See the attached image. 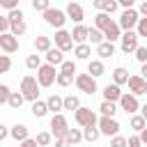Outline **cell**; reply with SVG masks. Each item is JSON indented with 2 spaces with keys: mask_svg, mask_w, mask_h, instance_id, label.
<instances>
[{
  "mask_svg": "<svg viewBox=\"0 0 147 147\" xmlns=\"http://www.w3.org/2000/svg\"><path fill=\"white\" fill-rule=\"evenodd\" d=\"M21 94L25 96V101H30V103H34V101H39V80H37V76H23L21 78Z\"/></svg>",
  "mask_w": 147,
  "mask_h": 147,
  "instance_id": "obj_1",
  "label": "cell"
},
{
  "mask_svg": "<svg viewBox=\"0 0 147 147\" xmlns=\"http://www.w3.org/2000/svg\"><path fill=\"white\" fill-rule=\"evenodd\" d=\"M74 119H76V124L83 126V129H87V126H96V124H99L96 113H94L92 108H87V106H80V108L74 113Z\"/></svg>",
  "mask_w": 147,
  "mask_h": 147,
  "instance_id": "obj_2",
  "label": "cell"
},
{
  "mask_svg": "<svg viewBox=\"0 0 147 147\" xmlns=\"http://www.w3.org/2000/svg\"><path fill=\"white\" fill-rule=\"evenodd\" d=\"M44 16V21L51 25V28H55V30H64V23H67V11L64 9H57V7H51L46 14H41Z\"/></svg>",
  "mask_w": 147,
  "mask_h": 147,
  "instance_id": "obj_3",
  "label": "cell"
},
{
  "mask_svg": "<svg viewBox=\"0 0 147 147\" xmlns=\"http://www.w3.org/2000/svg\"><path fill=\"white\" fill-rule=\"evenodd\" d=\"M119 28H122V32H131V30H136L138 28V23H140V14H138V9L133 7V9H124L122 14H119Z\"/></svg>",
  "mask_w": 147,
  "mask_h": 147,
  "instance_id": "obj_4",
  "label": "cell"
},
{
  "mask_svg": "<svg viewBox=\"0 0 147 147\" xmlns=\"http://www.w3.org/2000/svg\"><path fill=\"white\" fill-rule=\"evenodd\" d=\"M51 133H53V138H55V140L67 138V133H69V122H67V117H64L62 113L51 117Z\"/></svg>",
  "mask_w": 147,
  "mask_h": 147,
  "instance_id": "obj_5",
  "label": "cell"
},
{
  "mask_svg": "<svg viewBox=\"0 0 147 147\" xmlns=\"http://www.w3.org/2000/svg\"><path fill=\"white\" fill-rule=\"evenodd\" d=\"M57 74H60V71H55V67H51V64H41V69L37 71L39 87H51L53 83H57Z\"/></svg>",
  "mask_w": 147,
  "mask_h": 147,
  "instance_id": "obj_6",
  "label": "cell"
},
{
  "mask_svg": "<svg viewBox=\"0 0 147 147\" xmlns=\"http://www.w3.org/2000/svg\"><path fill=\"white\" fill-rule=\"evenodd\" d=\"M76 87L83 92V94H96L99 85H96V78H92L90 74H76Z\"/></svg>",
  "mask_w": 147,
  "mask_h": 147,
  "instance_id": "obj_7",
  "label": "cell"
},
{
  "mask_svg": "<svg viewBox=\"0 0 147 147\" xmlns=\"http://www.w3.org/2000/svg\"><path fill=\"white\" fill-rule=\"evenodd\" d=\"M138 32L136 30H131V32H124L122 34V39H119V48H122V53H126V55H131V53H136L138 48H140V44H138Z\"/></svg>",
  "mask_w": 147,
  "mask_h": 147,
  "instance_id": "obj_8",
  "label": "cell"
},
{
  "mask_svg": "<svg viewBox=\"0 0 147 147\" xmlns=\"http://www.w3.org/2000/svg\"><path fill=\"white\" fill-rule=\"evenodd\" d=\"M117 106H119V110H124V113H129V115H138V110H140L138 96H136V94H131V92H124Z\"/></svg>",
  "mask_w": 147,
  "mask_h": 147,
  "instance_id": "obj_9",
  "label": "cell"
},
{
  "mask_svg": "<svg viewBox=\"0 0 147 147\" xmlns=\"http://www.w3.org/2000/svg\"><path fill=\"white\" fill-rule=\"evenodd\" d=\"M99 131H101V136L115 138V136H119V122L115 117H99Z\"/></svg>",
  "mask_w": 147,
  "mask_h": 147,
  "instance_id": "obj_10",
  "label": "cell"
},
{
  "mask_svg": "<svg viewBox=\"0 0 147 147\" xmlns=\"http://www.w3.org/2000/svg\"><path fill=\"white\" fill-rule=\"evenodd\" d=\"M55 48H60L62 53H69L71 48H76L74 46V37H71V32H67V30H55Z\"/></svg>",
  "mask_w": 147,
  "mask_h": 147,
  "instance_id": "obj_11",
  "label": "cell"
},
{
  "mask_svg": "<svg viewBox=\"0 0 147 147\" xmlns=\"http://www.w3.org/2000/svg\"><path fill=\"white\" fill-rule=\"evenodd\" d=\"M129 92H131V94H136V96L147 94V80H145L140 74H133V76L129 78Z\"/></svg>",
  "mask_w": 147,
  "mask_h": 147,
  "instance_id": "obj_12",
  "label": "cell"
},
{
  "mask_svg": "<svg viewBox=\"0 0 147 147\" xmlns=\"http://www.w3.org/2000/svg\"><path fill=\"white\" fill-rule=\"evenodd\" d=\"M64 11H67V16H69V18H71V21H74L76 25H83L85 11H83V5H80V2H69Z\"/></svg>",
  "mask_w": 147,
  "mask_h": 147,
  "instance_id": "obj_13",
  "label": "cell"
},
{
  "mask_svg": "<svg viewBox=\"0 0 147 147\" xmlns=\"http://www.w3.org/2000/svg\"><path fill=\"white\" fill-rule=\"evenodd\" d=\"M0 48H2L5 55H11V53L18 51V39H16L11 32H9V34H0Z\"/></svg>",
  "mask_w": 147,
  "mask_h": 147,
  "instance_id": "obj_14",
  "label": "cell"
},
{
  "mask_svg": "<svg viewBox=\"0 0 147 147\" xmlns=\"http://www.w3.org/2000/svg\"><path fill=\"white\" fill-rule=\"evenodd\" d=\"M122 28H119V23H115V21H110L108 23V28L103 30V37H106V41H110V44H115V41H119L122 39Z\"/></svg>",
  "mask_w": 147,
  "mask_h": 147,
  "instance_id": "obj_15",
  "label": "cell"
},
{
  "mask_svg": "<svg viewBox=\"0 0 147 147\" xmlns=\"http://www.w3.org/2000/svg\"><path fill=\"white\" fill-rule=\"evenodd\" d=\"M122 94H124V92H122V90H119V85H115V83H113V85L108 83V85L103 87V101H110V103H119Z\"/></svg>",
  "mask_w": 147,
  "mask_h": 147,
  "instance_id": "obj_16",
  "label": "cell"
},
{
  "mask_svg": "<svg viewBox=\"0 0 147 147\" xmlns=\"http://www.w3.org/2000/svg\"><path fill=\"white\" fill-rule=\"evenodd\" d=\"M94 7H96L99 11H103V14H108V16H113V14L117 11V7H119V2H117V0H94Z\"/></svg>",
  "mask_w": 147,
  "mask_h": 147,
  "instance_id": "obj_17",
  "label": "cell"
},
{
  "mask_svg": "<svg viewBox=\"0 0 147 147\" xmlns=\"http://www.w3.org/2000/svg\"><path fill=\"white\" fill-rule=\"evenodd\" d=\"M71 37H74V44H76V46H78V44H87V39H90V28H85V25H74Z\"/></svg>",
  "mask_w": 147,
  "mask_h": 147,
  "instance_id": "obj_18",
  "label": "cell"
},
{
  "mask_svg": "<svg viewBox=\"0 0 147 147\" xmlns=\"http://www.w3.org/2000/svg\"><path fill=\"white\" fill-rule=\"evenodd\" d=\"M44 57H46V64H51V67H62L64 64V53L60 48H51Z\"/></svg>",
  "mask_w": 147,
  "mask_h": 147,
  "instance_id": "obj_19",
  "label": "cell"
},
{
  "mask_svg": "<svg viewBox=\"0 0 147 147\" xmlns=\"http://www.w3.org/2000/svg\"><path fill=\"white\" fill-rule=\"evenodd\" d=\"M34 48H37V53H48L51 48H53V39L51 37H46V34H37L34 37Z\"/></svg>",
  "mask_w": 147,
  "mask_h": 147,
  "instance_id": "obj_20",
  "label": "cell"
},
{
  "mask_svg": "<svg viewBox=\"0 0 147 147\" xmlns=\"http://www.w3.org/2000/svg\"><path fill=\"white\" fill-rule=\"evenodd\" d=\"M46 103H48V110L53 115H60V110H64V96H60V94H51L46 99Z\"/></svg>",
  "mask_w": 147,
  "mask_h": 147,
  "instance_id": "obj_21",
  "label": "cell"
},
{
  "mask_svg": "<svg viewBox=\"0 0 147 147\" xmlns=\"http://www.w3.org/2000/svg\"><path fill=\"white\" fill-rule=\"evenodd\" d=\"M30 113H32V117H34V119H41V117H46L51 110H48V103L39 99V101H34V103L30 106Z\"/></svg>",
  "mask_w": 147,
  "mask_h": 147,
  "instance_id": "obj_22",
  "label": "cell"
},
{
  "mask_svg": "<svg viewBox=\"0 0 147 147\" xmlns=\"http://www.w3.org/2000/svg\"><path fill=\"white\" fill-rule=\"evenodd\" d=\"M87 74H90L92 78H99V76H103V74H106L103 60H90V62H87Z\"/></svg>",
  "mask_w": 147,
  "mask_h": 147,
  "instance_id": "obj_23",
  "label": "cell"
},
{
  "mask_svg": "<svg viewBox=\"0 0 147 147\" xmlns=\"http://www.w3.org/2000/svg\"><path fill=\"white\" fill-rule=\"evenodd\" d=\"M129 78H131V76H129V71H126L124 67H117V69L113 71V83L119 85V87H122V85H129Z\"/></svg>",
  "mask_w": 147,
  "mask_h": 147,
  "instance_id": "obj_24",
  "label": "cell"
},
{
  "mask_svg": "<svg viewBox=\"0 0 147 147\" xmlns=\"http://www.w3.org/2000/svg\"><path fill=\"white\" fill-rule=\"evenodd\" d=\"M11 138H14L18 145H21L23 140H28V138H30V136H28V126H25V124H14V126H11Z\"/></svg>",
  "mask_w": 147,
  "mask_h": 147,
  "instance_id": "obj_25",
  "label": "cell"
},
{
  "mask_svg": "<svg viewBox=\"0 0 147 147\" xmlns=\"http://www.w3.org/2000/svg\"><path fill=\"white\" fill-rule=\"evenodd\" d=\"M113 53H115V44H110V41H103V44L96 46V55H99V60L113 57Z\"/></svg>",
  "mask_w": 147,
  "mask_h": 147,
  "instance_id": "obj_26",
  "label": "cell"
},
{
  "mask_svg": "<svg viewBox=\"0 0 147 147\" xmlns=\"http://www.w3.org/2000/svg\"><path fill=\"white\" fill-rule=\"evenodd\" d=\"M129 124H131V129L136 131V133H142L145 129H147V119L138 113V115H131V119H129Z\"/></svg>",
  "mask_w": 147,
  "mask_h": 147,
  "instance_id": "obj_27",
  "label": "cell"
},
{
  "mask_svg": "<svg viewBox=\"0 0 147 147\" xmlns=\"http://www.w3.org/2000/svg\"><path fill=\"white\" fill-rule=\"evenodd\" d=\"M110 21H113V18H110L108 14H103V11H96V14H94V28H96V30H101V32L108 28V23H110Z\"/></svg>",
  "mask_w": 147,
  "mask_h": 147,
  "instance_id": "obj_28",
  "label": "cell"
},
{
  "mask_svg": "<svg viewBox=\"0 0 147 147\" xmlns=\"http://www.w3.org/2000/svg\"><path fill=\"white\" fill-rule=\"evenodd\" d=\"M74 55H76V60H90V55H92L90 44H78V46L74 48Z\"/></svg>",
  "mask_w": 147,
  "mask_h": 147,
  "instance_id": "obj_29",
  "label": "cell"
},
{
  "mask_svg": "<svg viewBox=\"0 0 147 147\" xmlns=\"http://www.w3.org/2000/svg\"><path fill=\"white\" fill-rule=\"evenodd\" d=\"M99 113H101V117H115V113H117V103L101 101V106H99Z\"/></svg>",
  "mask_w": 147,
  "mask_h": 147,
  "instance_id": "obj_30",
  "label": "cell"
},
{
  "mask_svg": "<svg viewBox=\"0 0 147 147\" xmlns=\"http://www.w3.org/2000/svg\"><path fill=\"white\" fill-rule=\"evenodd\" d=\"M99 136H101L99 124H96V126H87V129H83V138H85V142H96Z\"/></svg>",
  "mask_w": 147,
  "mask_h": 147,
  "instance_id": "obj_31",
  "label": "cell"
},
{
  "mask_svg": "<svg viewBox=\"0 0 147 147\" xmlns=\"http://www.w3.org/2000/svg\"><path fill=\"white\" fill-rule=\"evenodd\" d=\"M80 108V99L76 96V94H69V96H64V110H71V113H76Z\"/></svg>",
  "mask_w": 147,
  "mask_h": 147,
  "instance_id": "obj_32",
  "label": "cell"
},
{
  "mask_svg": "<svg viewBox=\"0 0 147 147\" xmlns=\"http://www.w3.org/2000/svg\"><path fill=\"white\" fill-rule=\"evenodd\" d=\"M25 67L30 71H39L41 69V55H28L25 57Z\"/></svg>",
  "mask_w": 147,
  "mask_h": 147,
  "instance_id": "obj_33",
  "label": "cell"
},
{
  "mask_svg": "<svg viewBox=\"0 0 147 147\" xmlns=\"http://www.w3.org/2000/svg\"><path fill=\"white\" fill-rule=\"evenodd\" d=\"M23 103H25V96H23L21 92H11V96H9V103H7V106H9V108H14V110H18Z\"/></svg>",
  "mask_w": 147,
  "mask_h": 147,
  "instance_id": "obj_34",
  "label": "cell"
},
{
  "mask_svg": "<svg viewBox=\"0 0 147 147\" xmlns=\"http://www.w3.org/2000/svg\"><path fill=\"white\" fill-rule=\"evenodd\" d=\"M67 140L71 142V145H78V142H83L85 138H83V129H69V133H67Z\"/></svg>",
  "mask_w": 147,
  "mask_h": 147,
  "instance_id": "obj_35",
  "label": "cell"
},
{
  "mask_svg": "<svg viewBox=\"0 0 147 147\" xmlns=\"http://www.w3.org/2000/svg\"><path fill=\"white\" fill-rule=\"evenodd\" d=\"M87 41H92L94 46H99V44H103V41H106V37H103V32H101V30L90 28V39H87Z\"/></svg>",
  "mask_w": 147,
  "mask_h": 147,
  "instance_id": "obj_36",
  "label": "cell"
},
{
  "mask_svg": "<svg viewBox=\"0 0 147 147\" xmlns=\"http://www.w3.org/2000/svg\"><path fill=\"white\" fill-rule=\"evenodd\" d=\"M53 142V133L51 131H41V133H37V145L39 147H48Z\"/></svg>",
  "mask_w": 147,
  "mask_h": 147,
  "instance_id": "obj_37",
  "label": "cell"
},
{
  "mask_svg": "<svg viewBox=\"0 0 147 147\" xmlns=\"http://www.w3.org/2000/svg\"><path fill=\"white\" fill-rule=\"evenodd\" d=\"M25 30H28V25H25V21H16V23H11V34L18 39V37H23L25 34Z\"/></svg>",
  "mask_w": 147,
  "mask_h": 147,
  "instance_id": "obj_38",
  "label": "cell"
},
{
  "mask_svg": "<svg viewBox=\"0 0 147 147\" xmlns=\"http://www.w3.org/2000/svg\"><path fill=\"white\" fill-rule=\"evenodd\" d=\"M71 83H76V76H69V74H57V85H60V87H69Z\"/></svg>",
  "mask_w": 147,
  "mask_h": 147,
  "instance_id": "obj_39",
  "label": "cell"
},
{
  "mask_svg": "<svg viewBox=\"0 0 147 147\" xmlns=\"http://www.w3.org/2000/svg\"><path fill=\"white\" fill-rule=\"evenodd\" d=\"M32 9H34V11L46 14V11L51 9V2H48V0H34V2H32Z\"/></svg>",
  "mask_w": 147,
  "mask_h": 147,
  "instance_id": "obj_40",
  "label": "cell"
},
{
  "mask_svg": "<svg viewBox=\"0 0 147 147\" xmlns=\"http://www.w3.org/2000/svg\"><path fill=\"white\" fill-rule=\"evenodd\" d=\"M60 74H69V76H74V74H76V62L64 60V64L60 67Z\"/></svg>",
  "mask_w": 147,
  "mask_h": 147,
  "instance_id": "obj_41",
  "label": "cell"
},
{
  "mask_svg": "<svg viewBox=\"0 0 147 147\" xmlns=\"http://www.w3.org/2000/svg\"><path fill=\"white\" fill-rule=\"evenodd\" d=\"M9 96H11L9 85H0V103H2V106H7V103H9Z\"/></svg>",
  "mask_w": 147,
  "mask_h": 147,
  "instance_id": "obj_42",
  "label": "cell"
},
{
  "mask_svg": "<svg viewBox=\"0 0 147 147\" xmlns=\"http://www.w3.org/2000/svg\"><path fill=\"white\" fill-rule=\"evenodd\" d=\"M11 69V57L9 55H0V74H7Z\"/></svg>",
  "mask_w": 147,
  "mask_h": 147,
  "instance_id": "obj_43",
  "label": "cell"
},
{
  "mask_svg": "<svg viewBox=\"0 0 147 147\" xmlns=\"http://www.w3.org/2000/svg\"><path fill=\"white\" fill-rule=\"evenodd\" d=\"M110 147H129V138L115 136V138H110Z\"/></svg>",
  "mask_w": 147,
  "mask_h": 147,
  "instance_id": "obj_44",
  "label": "cell"
},
{
  "mask_svg": "<svg viewBox=\"0 0 147 147\" xmlns=\"http://www.w3.org/2000/svg\"><path fill=\"white\" fill-rule=\"evenodd\" d=\"M136 60H138L140 64H147V46H140V48L136 51Z\"/></svg>",
  "mask_w": 147,
  "mask_h": 147,
  "instance_id": "obj_45",
  "label": "cell"
},
{
  "mask_svg": "<svg viewBox=\"0 0 147 147\" xmlns=\"http://www.w3.org/2000/svg\"><path fill=\"white\" fill-rule=\"evenodd\" d=\"M136 32H138V37H147V18H140V23H138Z\"/></svg>",
  "mask_w": 147,
  "mask_h": 147,
  "instance_id": "obj_46",
  "label": "cell"
},
{
  "mask_svg": "<svg viewBox=\"0 0 147 147\" xmlns=\"http://www.w3.org/2000/svg\"><path fill=\"white\" fill-rule=\"evenodd\" d=\"M7 18H9L11 23H16V21H23V11H21V9H14V11H9V14H7Z\"/></svg>",
  "mask_w": 147,
  "mask_h": 147,
  "instance_id": "obj_47",
  "label": "cell"
},
{
  "mask_svg": "<svg viewBox=\"0 0 147 147\" xmlns=\"http://www.w3.org/2000/svg\"><path fill=\"white\" fill-rule=\"evenodd\" d=\"M129 147H142L140 133H136V136H129Z\"/></svg>",
  "mask_w": 147,
  "mask_h": 147,
  "instance_id": "obj_48",
  "label": "cell"
},
{
  "mask_svg": "<svg viewBox=\"0 0 147 147\" xmlns=\"http://www.w3.org/2000/svg\"><path fill=\"white\" fill-rule=\"evenodd\" d=\"M9 136H11V126L0 124V140H5V138H9Z\"/></svg>",
  "mask_w": 147,
  "mask_h": 147,
  "instance_id": "obj_49",
  "label": "cell"
},
{
  "mask_svg": "<svg viewBox=\"0 0 147 147\" xmlns=\"http://www.w3.org/2000/svg\"><path fill=\"white\" fill-rule=\"evenodd\" d=\"M5 9H9V11H14V9H18V5H16V0H2L0 2Z\"/></svg>",
  "mask_w": 147,
  "mask_h": 147,
  "instance_id": "obj_50",
  "label": "cell"
},
{
  "mask_svg": "<svg viewBox=\"0 0 147 147\" xmlns=\"http://www.w3.org/2000/svg\"><path fill=\"white\" fill-rule=\"evenodd\" d=\"M18 147H39V145H37V138H28V140H23Z\"/></svg>",
  "mask_w": 147,
  "mask_h": 147,
  "instance_id": "obj_51",
  "label": "cell"
},
{
  "mask_svg": "<svg viewBox=\"0 0 147 147\" xmlns=\"http://www.w3.org/2000/svg\"><path fill=\"white\" fill-rule=\"evenodd\" d=\"M138 14H140V18H147V0H145V2H140V7H138Z\"/></svg>",
  "mask_w": 147,
  "mask_h": 147,
  "instance_id": "obj_52",
  "label": "cell"
},
{
  "mask_svg": "<svg viewBox=\"0 0 147 147\" xmlns=\"http://www.w3.org/2000/svg\"><path fill=\"white\" fill-rule=\"evenodd\" d=\"M119 7H122V11L124 9H133V0H119Z\"/></svg>",
  "mask_w": 147,
  "mask_h": 147,
  "instance_id": "obj_53",
  "label": "cell"
},
{
  "mask_svg": "<svg viewBox=\"0 0 147 147\" xmlns=\"http://www.w3.org/2000/svg\"><path fill=\"white\" fill-rule=\"evenodd\" d=\"M55 147H74L67 138H60V140H55Z\"/></svg>",
  "mask_w": 147,
  "mask_h": 147,
  "instance_id": "obj_54",
  "label": "cell"
},
{
  "mask_svg": "<svg viewBox=\"0 0 147 147\" xmlns=\"http://www.w3.org/2000/svg\"><path fill=\"white\" fill-rule=\"evenodd\" d=\"M140 76L147 80V64H142V67H140Z\"/></svg>",
  "mask_w": 147,
  "mask_h": 147,
  "instance_id": "obj_55",
  "label": "cell"
},
{
  "mask_svg": "<svg viewBox=\"0 0 147 147\" xmlns=\"http://www.w3.org/2000/svg\"><path fill=\"white\" fill-rule=\"evenodd\" d=\"M140 115L147 119V103H145V106H140Z\"/></svg>",
  "mask_w": 147,
  "mask_h": 147,
  "instance_id": "obj_56",
  "label": "cell"
},
{
  "mask_svg": "<svg viewBox=\"0 0 147 147\" xmlns=\"http://www.w3.org/2000/svg\"><path fill=\"white\" fill-rule=\"evenodd\" d=\"M140 140H142V145H147V129L140 133Z\"/></svg>",
  "mask_w": 147,
  "mask_h": 147,
  "instance_id": "obj_57",
  "label": "cell"
}]
</instances>
